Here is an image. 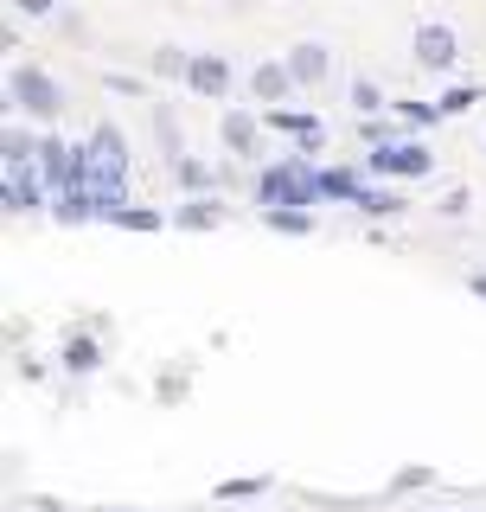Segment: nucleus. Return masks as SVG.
<instances>
[{"label": "nucleus", "mask_w": 486, "mask_h": 512, "mask_svg": "<svg viewBox=\"0 0 486 512\" xmlns=\"http://www.w3.org/2000/svg\"><path fill=\"white\" fill-rule=\"evenodd\" d=\"M84 173H90L96 186L122 192V173H128V141H122V128H116V122L90 128V141L77 148V180H84Z\"/></svg>", "instance_id": "obj_2"}, {"label": "nucleus", "mask_w": 486, "mask_h": 512, "mask_svg": "<svg viewBox=\"0 0 486 512\" xmlns=\"http://www.w3.org/2000/svg\"><path fill=\"white\" fill-rule=\"evenodd\" d=\"M39 173L52 180V192H64L77 180V148H64L58 135H39Z\"/></svg>", "instance_id": "obj_8"}, {"label": "nucleus", "mask_w": 486, "mask_h": 512, "mask_svg": "<svg viewBox=\"0 0 486 512\" xmlns=\"http://www.w3.org/2000/svg\"><path fill=\"white\" fill-rule=\"evenodd\" d=\"M403 205H410V199H403L397 186H365V192H359V212H365V218H397Z\"/></svg>", "instance_id": "obj_17"}, {"label": "nucleus", "mask_w": 486, "mask_h": 512, "mask_svg": "<svg viewBox=\"0 0 486 512\" xmlns=\"http://www.w3.org/2000/svg\"><path fill=\"white\" fill-rule=\"evenodd\" d=\"M186 90H192V96H205V103L231 96V64H224L218 52H199V58H192V71H186Z\"/></svg>", "instance_id": "obj_7"}, {"label": "nucleus", "mask_w": 486, "mask_h": 512, "mask_svg": "<svg viewBox=\"0 0 486 512\" xmlns=\"http://www.w3.org/2000/svg\"><path fill=\"white\" fill-rule=\"evenodd\" d=\"M7 167H26V160H39V141H26V128H7Z\"/></svg>", "instance_id": "obj_22"}, {"label": "nucleus", "mask_w": 486, "mask_h": 512, "mask_svg": "<svg viewBox=\"0 0 486 512\" xmlns=\"http://www.w3.org/2000/svg\"><path fill=\"white\" fill-rule=\"evenodd\" d=\"M275 135H288V141H301V148H314L320 141V122L314 116H301V109H282V103H269V116H263Z\"/></svg>", "instance_id": "obj_12"}, {"label": "nucleus", "mask_w": 486, "mask_h": 512, "mask_svg": "<svg viewBox=\"0 0 486 512\" xmlns=\"http://www.w3.org/2000/svg\"><path fill=\"white\" fill-rule=\"evenodd\" d=\"M365 167L378 173V180H429L435 173V154L423 141H384V148L365 154Z\"/></svg>", "instance_id": "obj_4"}, {"label": "nucleus", "mask_w": 486, "mask_h": 512, "mask_svg": "<svg viewBox=\"0 0 486 512\" xmlns=\"http://www.w3.org/2000/svg\"><path fill=\"white\" fill-rule=\"evenodd\" d=\"M173 224H180V231H218V224H224V205L212 199V192H192L180 212H173Z\"/></svg>", "instance_id": "obj_11"}, {"label": "nucleus", "mask_w": 486, "mask_h": 512, "mask_svg": "<svg viewBox=\"0 0 486 512\" xmlns=\"http://www.w3.org/2000/svg\"><path fill=\"white\" fill-rule=\"evenodd\" d=\"M474 295H480V301H486V269H480V276H474Z\"/></svg>", "instance_id": "obj_28"}, {"label": "nucleus", "mask_w": 486, "mask_h": 512, "mask_svg": "<svg viewBox=\"0 0 486 512\" xmlns=\"http://www.w3.org/2000/svg\"><path fill=\"white\" fill-rule=\"evenodd\" d=\"M352 109H359V116H384L391 103H384V90L371 84V77H359V84H352Z\"/></svg>", "instance_id": "obj_21"}, {"label": "nucleus", "mask_w": 486, "mask_h": 512, "mask_svg": "<svg viewBox=\"0 0 486 512\" xmlns=\"http://www.w3.org/2000/svg\"><path fill=\"white\" fill-rule=\"evenodd\" d=\"M20 13H32V20H45V13H58V0H13Z\"/></svg>", "instance_id": "obj_27"}, {"label": "nucleus", "mask_w": 486, "mask_h": 512, "mask_svg": "<svg viewBox=\"0 0 486 512\" xmlns=\"http://www.w3.org/2000/svg\"><path fill=\"white\" fill-rule=\"evenodd\" d=\"M52 205V180L39 173V160H26V167H7V212H45Z\"/></svg>", "instance_id": "obj_5"}, {"label": "nucleus", "mask_w": 486, "mask_h": 512, "mask_svg": "<svg viewBox=\"0 0 486 512\" xmlns=\"http://www.w3.org/2000/svg\"><path fill=\"white\" fill-rule=\"evenodd\" d=\"M7 109H26V116H39V122H52L58 109H64V90L52 84V77L39 71V64H20V71L7 77Z\"/></svg>", "instance_id": "obj_3"}, {"label": "nucleus", "mask_w": 486, "mask_h": 512, "mask_svg": "<svg viewBox=\"0 0 486 512\" xmlns=\"http://www.w3.org/2000/svg\"><path fill=\"white\" fill-rule=\"evenodd\" d=\"M391 116H403L410 128H429V122H442V109H435V103H416V96H397Z\"/></svg>", "instance_id": "obj_20"}, {"label": "nucleus", "mask_w": 486, "mask_h": 512, "mask_svg": "<svg viewBox=\"0 0 486 512\" xmlns=\"http://www.w3.org/2000/svg\"><path fill=\"white\" fill-rule=\"evenodd\" d=\"M455 58H461V39H455V32H448L442 20L416 26V64H423V71H448Z\"/></svg>", "instance_id": "obj_6"}, {"label": "nucleus", "mask_w": 486, "mask_h": 512, "mask_svg": "<svg viewBox=\"0 0 486 512\" xmlns=\"http://www.w3.org/2000/svg\"><path fill=\"white\" fill-rule=\"evenodd\" d=\"M288 71H295V84L301 90H314V84H327V71H333V58H327V45H295V52H288Z\"/></svg>", "instance_id": "obj_9"}, {"label": "nucleus", "mask_w": 486, "mask_h": 512, "mask_svg": "<svg viewBox=\"0 0 486 512\" xmlns=\"http://www.w3.org/2000/svg\"><path fill=\"white\" fill-rule=\"evenodd\" d=\"M320 167H307V154H288L256 180V205H320Z\"/></svg>", "instance_id": "obj_1"}, {"label": "nucleus", "mask_w": 486, "mask_h": 512, "mask_svg": "<svg viewBox=\"0 0 486 512\" xmlns=\"http://www.w3.org/2000/svg\"><path fill=\"white\" fill-rule=\"evenodd\" d=\"M154 71H160V77H180V84H186V71H192V58L180 52V45H160V52H154Z\"/></svg>", "instance_id": "obj_23"}, {"label": "nucleus", "mask_w": 486, "mask_h": 512, "mask_svg": "<svg viewBox=\"0 0 486 512\" xmlns=\"http://www.w3.org/2000/svg\"><path fill=\"white\" fill-rule=\"evenodd\" d=\"M250 90H256V103H282V96L301 90V84H295V71H288V64L269 58V64H256V71H250Z\"/></svg>", "instance_id": "obj_10"}, {"label": "nucleus", "mask_w": 486, "mask_h": 512, "mask_svg": "<svg viewBox=\"0 0 486 512\" xmlns=\"http://www.w3.org/2000/svg\"><path fill=\"white\" fill-rule=\"evenodd\" d=\"M96 365H103V352H96V340H90V333H71V340H64V372L90 378Z\"/></svg>", "instance_id": "obj_16"}, {"label": "nucleus", "mask_w": 486, "mask_h": 512, "mask_svg": "<svg viewBox=\"0 0 486 512\" xmlns=\"http://www.w3.org/2000/svg\"><path fill=\"white\" fill-rule=\"evenodd\" d=\"M224 148H231L237 160H250V154H256V116L231 109V116H224Z\"/></svg>", "instance_id": "obj_15"}, {"label": "nucleus", "mask_w": 486, "mask_h": 512, "mask_svg": "<svg viewBox=\"0 0 486 512\" xmlns=\"http://www.w3.org/2000/svg\"><path fill=\"white\" fill-rule=\"evenodd\" d=\"M263 224L282 237H301V231H314V212L307 205H263Z\"/></svg>", "instance_id": "obj_14"}, {"label": "nucleus", "mask_w": 486, "mask_h": 512, "mask_svg": "<svg viewBox=\"0 0 486 512\" xmlns=\"http://www.w3.org/2000/svg\"><path fill=\"white\" fill-rule=\"evenodd\" d=\"M320 192H327V199H339V205H359L365 180H359L352 167H320Z\"/></svg>", "instance_id": "obj_13"}, {"label": "nucleus", "mask_w": 486, "mask_h": 512, "mask_svg": "<svg viewBox=\"0 0 486 512\" xmlns=\"http://www.w3.org/2000/svg\"><path fill=\"white\" fill-rule=\"evenodd\" d=\"M269 480H218V500H256Z\"/></svg>", "instance_id": "obj_25"}, {"label": "nucleus", "mask_w": 486, "mask_h": 512, "mask_svg": "<svg viewBox=\"0 0 486 512\" xmlns=\"http://www.w3.org/2000/svg\"><path fill=\"white\" fill-rule=\"evenodd\" d=\"M423 480H429V468H403V474L391 480V487H397V493H416V487H423Z\"/></svg>", "instance_id": "obj_26"}, {"label": "nucleus", "mask_w": 486, "mask_h": 512, "mask_svg": "<svg viewBox=\"0 0 486 512\" xmlns=\"http://www.w3.org/2000/svg\"><path fill=\"white\" fill-rule=\"evenodd\" d=\"M109 224H122V231H160V212H148V205H116V212H109Z\"/></svg>", "instance_id": "obj_19"}, {"label": "nucleus", "mask_w": 486, "mask_h": 512, "mask_svg": "<svg viewBox=\"0 0 486 512\" xmlns=\"http://www.w3.org/2000/svg\"><path fill=\"white\" fill-rule=\"evenodd\" d=\"M173 180H180L186 192H212V167H205V160H186V154H173Z\"/></svg>", "instance_id": "obj_18"}, {"label": "nucleus", "mask_w": 486, "mask_h": 512, "mask_svg": "<svg viewBox=\"0 0 486 512\" xmlns=\"http://www.w3.org/2000/svg\"><path fill=\"white\" fill-rule=\"evenodd\" d=\"M474 103H480V90L474 84H455V90H442V103H435V109H442V116H467Z\"/></svg>", "instance_id": "obj_24"}]
</instances>
